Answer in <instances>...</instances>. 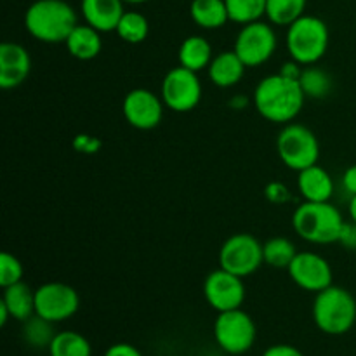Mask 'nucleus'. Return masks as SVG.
Instances as JSON below:
<instances>
[{"mask_svg":"<svg viewBox=\"0 0 356 356\" xmlns=\"http://www.w3.org/2000/svg\"><path fill=\"white\" fill-rule=\"evenodd\" d=\"M254 106L257 113L273 124H291L305 106L306 96L299 80L275 73L261 80L254 89Z\"/></svg>","mask_w":356,"mask_h":356,"instance_id":"obj_1","label":"nucleus"},{"mask_svg":"<svg viewBox=\"0 0 356 356\" xmlns=\"http://www.w3.org/2000/svg\"><path fill=\"white\" fill-rule=\"evenodd\" d=\"M76 24L79 16L65 0H35L24 14L28 33L45 44H65Z\"/></svg>","mask_w":356,"mask_h":356,"instance_id":"obj_2","label":"nucleus"},{"mask_svg":"<svg viewBox=\"0 0 356 356\" xmlns=\"http://www.w3.org/2000/svg\"><path fill=\"white\" fill-rule=\"evenodd\" d=\"M344 222L341 211L330 202H305L292 216L294 232L306 242L318 245L339 242Z\"/></svg>","mask_w":356,"mask_h":356,"instance_id":"obj_3","label":"nucleus"},{"mask_svg":"<svg viewBox=\"0 0 356 356\" xmlns=\"http://www.w3.org/2000/svg\"><path fill=\"white\" fill-rule=\"evenodd\" d=\"M313 322L329 336H343L356 323V299L339 285L318 292L313 301Z\"/></svg>","mask_w":356,"mask_h":356,"instance_id":"obj_4","label":"nucleus"},{"mask_svg":"<svg viewBox=\"0 0 356 356\" xmlns=\"http://www.w3.org/2000/svg\"><path fill=\"white\" fill-rule=\"evenodd\" d=\"M329 26L316 16L305 14L287 26L285 45L291 59L302 66H312L325 56L329 49Z\"/></svg>","mask_w":356,"mask_h":356,"instance_id":"obj_5","label":"nucleus"},{"mask_svg":"<svg viewBox=\"0 0 356 356\" xmlns=\"http://www.w3.org/2000/svg\"><path fill=\"white\" fill-rule=\"evenodd\" d=\"M277 152L285 167L301 172L318 163L320 143L312 129L291 122L278 134Z\"/></svg>","mask_w":356,"mask_h":356,"instance_id":"obj_6","label":"nucleus"},{"mask_svg":"<svg viewBox=\"0 0 356 356\" xmlns=\"http://www.w3.org/2000/svg\"><path fill=\"white\" fill-rule=\"evenodd\" d=\"M256 323L242 308L218 313L214 322V339L225 353L233 356L247 353L256 343Z\"/></svg>","mask_w":356,"mask_h":356,"instance_id":"obj_7","label":"nucleus"},{"mask_svg":"<svg viewBox=\"0 0 356 356\" xmlns=\"http://www.w3.org/2000/svg\"><path fill=\"white\" fill-rule=\"evenodd\" d=\"M263 263V243L250 233L232 235L219 250V268L240 278L254 275Z\"/></svg>","mask_w":356,"mask_h":356,"instance_id":"obj_8","label":"nucleus"},{"mask_svg":"<svg viewBox=\"0 0 356 356\" xmlns=\"http://www.w3.org/2000/svg\"><path fill=\"white\" fill-rule=\"evenodd\" d=\"M160 97L169 110L176 113H188L195 110L202 99V82L197 72L176 66L163 76Z\"/></svg>","mask_w":356,"mask_h":356,"instance_id":"obj_9","label":"nucleus"},{"mask_svg":"<svg viewBox=\"0 0 356 356\" xmlns=\"http://www.w3.org/2000/svg\"><path fill=\"white\" fill-rule=\"evenodd\" d=\"M233 51L245 63L247 68H257L270 61L277 51V33L271 24L261 19L243 24L236 35Z\"/></svg>","mask_w":356,"mask_h":356,"instance_id":"obj_10","label":"nucleus"},{"mask_svg":"<svg viewBox=\"0 0 356 356\" xmlns=\"http://www.w3.org/2000/svg\"><path fill=\"white\" fill-rule=\"evenodd\" d=\"M80 308V296L72 285L49 282L35 291V315L52 323L72 318Z\"/></svg>","mask_w":356,"mask_h":356,"instance_id":"obj_11","label":"nucleus"},{"mask_svg":"<svg viewBox=\"0 0 356 356\" xmlns=\"http://www.w3.org/2000/svg\"><path fill=\"white\" fill-rule=\"evenodd\" d=\"M204 296L209 306L218 313L242 308L243 301H245L243 278L219 268L205 278Z\"/></svg>","mask_w":356,"mask_h":356,"instance_id":"obj_12","label":"nucleus"},{"mask_svg":"<svg viewBox=\"0 0 356 356\" xmlns=\"http://www.w3.org/2000/svg\"><path fill=\"white\" fill-rule=\"evenodd\" d=\"M289 275L299 289L313 294L325 291L334 280L329 261L316 252H298L289 266Z\"/></svg>","mask_w":356,"mask_h":356,"instance_id":"obj_13","label":"nucleus"},{"mask_svg":"<svg viewBox=\"0 0 356 356\" xmlns=\"http://www.w3.org/2000/svg\"><path fill=\"white\" fill-rule=\"evenodd\" d=\"M163 101L149 89H132L125 96L122 111L129 124L139 131H149L155 129L162 122L163 117Z\"/></svg>","mask_w":356,"mask_h":356,"instance_id":"obj_14","label":"nucleus"},{"mask_svg":"<svg viewBox=\"0 0 356 356\" xmlns=\"http://www.w3.org/2000/svg\"><path fill=\"white\" fill-rule=\"evenodd\" d=\"M31 72L30 52L16 42H3L0 45V87L16 89Z\"/></svg>","mask_w":356,"mask_h":356,"instance_id":"obj_15","label":"nucleus"},{"mask_svg":"<svg viewBox=\"0 0 356 356\" xmlns=\"http://www.w3.org/2000/svg\"><path fill=\"white\" fill-rule=\"evenodd\" d=\"M80 9L86 23L101 33L117 30L118 21L125 13L124 0H82Z\"/></svg>","mask_w":356,"mask_h":356,"instance_id":"obj_16","label":"nucleus"},{"mask_svg":"<svg viewBox=\"0 0 356 356\" xmlns=\"http://www.w3.org/2000/svg\"><path fill=\"white\" fill-rule=\"evenodd\" d=\"M298 190L305 202H330L334 195V179L316 163L299 172Z\"/></svg>","mask_w":356,"mask_h":356,"instance_id":"obj_17","label":"nucleus"},{"mask_svg":"<svg viewBox=\"0 0 356 356\" xmlns=\"http://www.w3.org/2000/svg\"><path fill=\"white\" fill-rule=\"evenodd\" d=\"M245 68V63L240 59L235 51H225L212 58L211 65H209V76L216 87L229 89L243 79Z\"/></svg>","mask_w":356,"mask_h":356,"instance_id":"obj_18","label":"nucleus"},{"mask_svg":"<svg viewBox=\"0 0 356 356\" xmlns=\"http://www.w3.org/2000/svg\"><path fill=\"white\" fill-rule=\"evenodd\" d=\"M66 49L73 58L80 61H90L97 58L103 49V40H101V31L92 28L90 24H76L75 30L66 38Z\"/></svg>","mask_w":356,"mask_h":356,"instance_id":"obj_19","label":"nucleus"},{"mask_svg":"<svg viewBox=\"0 0 356 356\" xmlns=\"http://www.w3.org/2000/svg\"><path fill=\"white\" fill-rule=\"evenodd\" d=\"M212 58L214 56H212L211 42L205 37H202V35H191V37L184 38V42L179 47V52H177L179 65L197 73L209 68Z\"/></svg>","mask_w":356,"mask_h":356,"instance_id":"obj_20","label":"nucleus"},{"mask_svg":"<svg viewBox=\"0 0 356 356\" xmlns=\"http://www.w3.org/2000/svg\"><path fill=\"white\" fill-rule=\"evenodd\" d=\"M190 16L204 30H218L229 21L225 0H191Z\"/></svg>","mask_w":356,"mask_h":356,"instance_id":"obj_21","label":"nucleus"},{"mask_svg":"<svg viewBox=\"0 0 356 356\" xmlns=\"http://www.w3.org/2000/svg\"><path fill=\"white\" fill-rule=\"evenodd\" d=\"M2 302L9 309L10 318L21 323L35 315V291H31L30 285L24 282H17L3 289Z\"/></svg>","mask_w":356,"mask_h":356,"instance_id":"obj_22","label":"nucleus"},{"mask_svg":"<svg viewBox=\"0 0 356 356\" xmlns=\"http://www.w3.org/2000/svg\"><path fill=\"white\" fill-rule=\"evenodd\" d=\"M49 356H92V346L89 339L75 330H61L54 336Z\"/></svg>","mask_w":356,"mask_h":356,"instance_id":"obj_23","label":"nucleus"},{"mask_svg":"<svg viewBox=\"0 0 356 356\" xmlns=\"http://www.w3.org/2000/svg\"><path fill=\"white\" fill-rule=\"evenodd\" d=\"M56 334L58 332L54 330V323L38 315H33L28 320H24L23 329H21L23 341L30 348H35V350H44V348L51 346Z\"/></svg>","mask_w":356,"mask_h":356,"instance_id":"obj_24","label":"nucleus"},{"mask_svg":"<svg viewBox=\"0 0 356 356\" xmlns=\"http://www.w3.org/2000/svg\"><path fill=\"white\" fill-rule=\"evenodd\" d=\"M308 0H268L266 17L277 26H291L296 19L305 16Z\"/></svg>","mask_w":356,"mask_h":356,"instance_id":"obj_25","label":"nucleus"},{"mask_svg":"<svg viewBox=\"0 0 356 356\" xmlns=\"http://www.w3.org/2000/svg\"><path fill=\"white\" fill-rule=\"evenodd\" d=\"M299 83H301L305 96L312 97V99H323V97L329 96L334 87L332 76L325 70L313 65L308 66V68H302Z\"/></svg>","mask_w":356,"mask_h":356,"instance_id":"obj_26","label":"nucleus"},{"mask_svg":"<svg viewBox=\"0 0 356 356\" xmlns=\"http://www.w3.org/2000/svg\"><path fill=\"white\" fill-rule=\"evenodd\" d=\"M264 263L271 268H280V270H289L294 257L298 256L296 245L285 236H273L263 245Z\"/></svg>","mask_w":356,"mask_h":356,"instance_id":"obj_27","label":"nucleus"},{"mask_svg":"<svg viewBox=\"0 0 356 356\" xmlns=\"http://www.w3.org/2000/svg\"><path fill=\"white\" fill-rule=\"evenodd\" d=\"M117 35L127 44H141L149 33V23L141 13L125 10L117 26Z\"/></svg>","mask_w":356,"mask_h":356,"instance_id":"obj_28","label":"nucleus"},{"mask_svg":"<svg viewBox=\"0 0 356 356\" xmlns=\"http://www.w3.org/2000/svg\"><path fill=\"white\" fill-rule=\"evenodd\" d=\"M228 7L229 21L238 24H249L266 16L268 0H225Z\"/></svg>","mask_w":356,"mask_h":356,"instance_id":"obj_29","label":"nucleus"},{"mask_svg":"<svg viewBox=\"0 0 356 356\" xmlns=\"http://www.w3.org/2000/svg\"><path fill=\"white\" fill-rule=\"evenodd\" d=\"M23 264L14 254H0V287L6 289L17 282H23Z\"/></svg>","mask_w":356,"mask_h":356,"instance_id":"obj_30","label":"nucleus"},{"mask_svg":"<svg viewBox=\"0 0 356 356\" xmlns=\"http://www.w3.org/2000/svg\"><path fill=\"white\" fill-rule=\"evenodd\" d=\"M264 197H266L268 202L275 205H285L292 200L291 190L284 183H280V181L268 183L266 188H264Z\"/></svg>","mask_w":356,"mask_h":356,"instance_id":"obj_31","label":"nucleus"},{"mask_svg":"<svg viewBox=\"0 0 356 356\" xmlns=\"http://www.w3.org/2000/svg\"><path fill=\"white\" fill-rule=\"evenodd\" d=\"M103 356H143L141 351L134 346V344L129 343H117L111 344Z\"/></svg>","mask_w":356,"mask_h":356,"instance_id":"obj_32","label":"nucleus"},{"mask_svg":"<svg viewBox=\"0 0 356 356\" xmlns=\"http://www.w3.org/2000/svg\"><path fill=\"white\" fill-rule=\"evenodd\" d=\"M263 356H305L301 350L291 344H275L264 351Z\"/></svg>","mask_w":356,"mask_h":356,"instance_id":"obj_33","label":"nucleus"},{"mask_svg":"<svg viewBox=\"0 0 356 356\" xmlns=\"http://www.w3.org/2000/svg\"><path fill=\"white\" fill-rule=\"evenodd\" d=\"M339 243H343L346 249H351V250L356 249V225L353 221L344 222V228L339 236Z\"/></svg>","mask_w":356,"mask_h":356,"instance_id":"obj_34","label":"nucleus"},{"mask_svg":"<svg viewBox=\"0 0 356 356\" xmlns=\"http://www.w3.org/2000/svg\"><path fill=\"white\" fill-rule=\"evenodd\" d=\"M75 148L76 152H86V153H94L99 149V141L90 136H79L75 139Z\"/></svg>","mask_w":356,"mask_h":356,"instance_id":"obj_35","label":"nucleus"},{"mask_svg":"<svg viewBox=\"0 0 356 356\" xmlns=\"http://www.w3.org/2000/svg\"><path fill=\"white\" fill-rule=\"evenodd\" d=\"M343 186H344V190L351 195V197H355L356 195V163L355 165L348 167V169L344 170Z\"/></svg>","mask_w":356,"mask_h":356,"instance_id":"obj_36","label":"nucleus"},{"mask_svg":"<svg viewBox=\"0 0 356 356\" xmlns=\"http://www.w3.org/2000/svg\"><path fill=\"white\" fill-rule=\"evenodd\" d=\"M302 65H299V63H296L294 59H292V61H287V63H284V65H282V68H280V75H284V76H287V79H294V80H299V76H301V73H302V68H301Z\"/></svg>","mask_w":356,"mask_h":356,"instance_id":"obj_37","label":"nucleus"},{"mask_svg":"<svg viewBox=\"0 0 356 356\" xmlns=\"http://www.w3.org/2000/svg\"><path fill=\"white\" fill-rule=\"evenodd\" d=\"M247 103H249V99L245 96H236L229 101V106L235 108V110H243V108H247Z\"/></svg>","mask_w":356,"mask_h":356,"instance_id":"obj_38","label":"nucleus"},{"mask_svg":"<svg viewBox=\"0 0 356 356\" xmlns=\"http://www.w3.org/2000/svg\"><path fill=\"white\" fill-rule=\"evenodd\" d=\"M9 318H10L9 309H7V306L0 301V325L6 327L7 322H9Z\"/></svg>","mask_w":356,"mask_h":356,"instance_id":"obj_39","label":"nucleus"},{"mask_svg":"<svg viewBox=\"0 0 356 356\" xmlns=\"http://www.w3.org/2000/svg\"><path fill=\"white\" fill-rule=\"evenodd\" d=\"M350 218H351V221L356 225V195L355 197H351V200H350Z\"/></svg>","mask_w":356,"mask_h":356,"instance_id":"obj_40","label":"nucleus"},{"mask_svg":"<svg viewBox=\"0 0 356 356\" xmlns=\"http://www.w3.org/2000/svg\"><path fill=\"white\" fill-rule=\"evenodd\" d=\"M148 2V0H124V3H132V6H136V3H145Z\"/></svg>","mask_w":356,"mask_h":356,"instance_id":"obj_41","label":"nucleus"}]
</instances>
